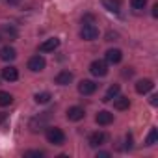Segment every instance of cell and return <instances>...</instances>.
Segmentation results:
<instances>
[{
  "label": "cell",
  "instance_id": "6da1fadb",
  "mask_svg": "<svg viewBox=\"0 0 158 158\" xmlns=\"http://www.w3.org/2000/svg\"><path fill=\"white\" fill-rule=\"evenodd\" d=\"M45 136H47L48 143H52V145H63V143H65V134H63V130L58 128V127H47Z\"/></svg>",
  "mask_w": 158,
  "mask_h": 158
},
{
  "label": "cell",
  "instance_id": "7a4b0ae2",
  "mask_svg": "<svg viewBox=\"0 0 158 158\" xmlns=\"http://www.w3.org/2000/svg\"><path fill=\"white\" fill-rule=\"evenodd\" d=\"M80 37H82L84 41H93V39L99 37V28H97L95 24H84V26L80 28Z\"/></svg>",
  "mask_w": 158,
  "mask_h": 158
},
{
  "label": "cell",
  "instance_id": "3957f363",
  "mask_svg": "<svg viewBox=\"0 0 158 158\" xmlns=\"http://www.w3.org/2000/svg\"><path fill=\"white\" fill-rule=\"evenodd\" d=\"M89 73H91L93 76H106V74H108V63L102 61V60H95V61H91V65H89Z\"/></svg>",
  "mask_w": 158,
  "mask_h": 158
},
{
  "label": "cell",
  "instance_id": "277c9868",
  "mask_svg": "<svg viewBox=\"0 0 158 158\" xmlns=\"http://www.w3.org/2000/svg\"><path fill=\"white\" fill-rule=\"evenodd\" d=\"M47 67V61H45V58L43 56H32L30 60H28V69L32 71V73H41L43 69Z\"/></svg>",
  "mask_w": 158,
  "mask_h": 158
},
{
  "label": "cell",
  "instance_id": "5b68a950",
  "mask_svg": "<svg viewBox=\"0 0 158 158\" xmlns=\"http://www.w3.org/2000/svg\"><path fill=\"white\" fill-rule=\"evenodd\" d=\"M95 121H97V125H101V127H108V125L114 123V114L108 112V110H101V112L95 115Z\"/></svg>",
  "mask_w": 158,
  "mask_h": 158
},
{
  "label": "cell",
  "instance_id": "8992f818",
  "mask_svg": "<svg viewBox=\"0 0 158 158\" xmlns=\"http://www.w3.org/2000/svg\"><path fill=\"white\" fill-rule=\"evenodd\" d=\"M78 91H80L82 95H93L97 91V84L93 80H82L80 84H78Z\"/></svg>",
  "mask_w": 158,
  "mask_h": 158
},
{
  "label": "cell",
  "instance_id": "52a82bcc",
  "mask_svg": "<svg viewBox=\"0 0 158 158\" xmlns=\"http://www.w3.org/2000/svg\"><path fill=\"white\" fill-rule=\"evenodd\" d=\"M2 78H4L6 82H15V80H19V71H17V67H13V65L4 67V69H2Z\"/></svg>",
  "mask_w": 158,
  "mask_h": 158
},
{
  "label": "cell",
  "instance_id": "ba28073f",
  "mask_svg": "<svg viewBox=\"0 0 158 158\" xmlns=\"http://www.w3.org/2000/svg\"><path fill=\"white\" fill-rule=\"evenodd\" d=\"M84 115H86V112H84L82 106H71L67 110V119L69 121H80V119H84Z\"/></svg>",
  "mask_w": 158,
  "mask_h": 158
},
{
  "label": "cell",
  "instance_id": "9c48e42d",
  "mask_svg": "<svg viewBox=\"0 0 158 158\" xmlns=\"http://www.w3.org/2000/svg\"><path fill=\"white\" fill-rule=\"evenodd\" d=\"M58 47H60V39L58 37H50V39H47V41H43L39 45V52H54Z\"/></svg>",
  "mask_w": 158,
  "mask_h": 158
},
{
  "label": "cell",
  "instance_id": "30bf717a",
  "mask_svg": "<svg viewBox=\"0 0 158 158\" xmlns=\"http://www.w3.org/2000/svg\"><path fill=\"white\" fill-rule=\"evenodd\" d=\"M152 88H154V84H152V80H149V78H143V80L136 82V93H139V95L149 93Z\"/></svg>",
  "mask_w": 158,
  "mask_h": 158
},
{
  "label": "cell",
  "instance_id": "8fae6325",
  "mask_svg": "<svg viewBox=\"0 0 158 158\" xmlns=\"http://www.w3.org/2000/svg\"><path fill=\"white\" fill-rule=\"evenodd\" d=\"M106 141V134L104 132H93V134H89V138H88V143H89V147H101L102 143Z\"/></svg>",
  "mask_w": 158,
  "mask_h": 158
},
{
  "label": "cell",
  "instance_id": "7c38bea8",
  "mask_svg": "<svg viewBox=\"0 0 158 158\" xmlns=\"http://www.w3.org/2000/svg\"><path fill=\"white\" fill-rule=\"evenodd\" d=\"M15 58H17V50L13 47L6 45V47L0 48V60H2V61H13Z\"/></svg>",
  "mask_w": 158,
  "mask_h": 158
},
{
  "label": "cell",
  "instance_id": "4fadbf2b",
  "mask_svg": "<svg viewBox=\"0 0 158 158\" xmlns=\"http://www.w3.org/2000/svg\"><path fill=\"white\" fill-rule=\"evenodd\" d=\"M54 82H56L58 86H67V84H71V82H73V73H69V71L58 73L56 78H54Z\"/></svg>",
  "mask_w": 158,
  "mask_h": 158
},
{
  "label": "cell",
  "instance_id": "5bb4252c",
  "mask_svg": "<svg viewBox=\"0 0 158 158\" xmlns=\"http://www.w3.org/2000/svg\"><path fill=\"white\" fill-rule=\"evenodd\" d=\"M123 60V52L119 48H110L106 50V61L108 63H119Z\"/></svg>",
  "mask_w": 158,
  "mask_h": 158
},
{
  "label": "cell",
  "instance_id": "9a60e30c",
  "mask_svg": "<svg viewBox=\"0 0 158 158\" xmlns=\"http://www.w3.org/2000/svg\"><path fill=\"white\" fill-rule=\"evenodd\" d=\"M102 6L110 13H119L121 11V2H119V0H102Z\"/></svg>",
  "mask_w": 158,
  "mask_h": 158
},
{
  "label": "cell",
  "instance_id": "2e32d148",
  "mask_svg": "<svg viewBox=\"0 0 158 158\" xmlns=\"http://www.w3.org/2000/svg\"><path fill=\"white\" fill-rule=\"evenodd\" d=\"M119 91H121V88H119L117 84L110 86V88H108V91H106V93H104V97H102V102H110V101H114V99L119 95Z\"/></svg>",
  "mask_w": 158,
  "mask_h": 158
},
{
  "label": "cell",
  "instance_id": "e0dca14e",
  "mask_svg": "<svg viewBox=\"0 0 158 158\" xmlns=\"http://www.w3.org/2000/svg\"><path fill=\"white\" fill-rule=\"evenodd\" d=\"M128 106H130V99H128V97L117 95V97L114 99V108H115V110H128Z\"/></svg>",
  "mask_w": 158,
  "mask_h": 158
},
{
  "label": "cell",
  "instance_id": "ac0fdd59",
  "mask_svg": "<svg viewBox=\"0 0 158 158\" xmlns=\"http://www.w3.org/2000/svg\"><path fill=\"white\" fill-rule=\"evenodd\" d=\"M47 119H48V112H45L41 117H35V119H32V123H30V128H32V132H37V130H41L39 127H43V125L47 123Z\"/></svg>",
  "mask_w": 158,
  "mask_h": 158
},
{
  "label": "cell",
  "instance_id": "d6986e66",
  "mask_svg": "<svg viewBox=\"0 0 158 158\" xmlns=\"http://www.w3.org/2000/svg\"><path fill=\"white\" fill-rule=\"evenodd\" d=\"M50 99H52V95H50L48 91H41V93H35V97H34V101H35L37 104H47V102H50Z\"/></svg>",
  "mask_w": 158,
  "mask_h": 158
},
{
  "label": "cell",
  "instance_id": "ffe728a7",
  "mask_svg": "<svg viewBox=\"0 0 158 158\" xmlns=\"http://www.w3.org/2000/svg\"><path fill=\"white\" fill-rule=\"evenodd\" d=\"M13 102V95L8 91H0V106H10Z\"/></svg>",
  "mask_w": 158,
  "mask_h": 158
},
{
  "label": "cell",
  "instance_id": "44dd1931",
  "mask_svg": "<svg viewBox=\"0 0 158 158\" xmlns=\"http://www.w3.org/2000/svg\"><path fill=\"white\" fill-rule=\"evenodd\" d=\"M156 141H158V130L152 127V128L149 130V136H147V139H145V145H149V147H151V145H154Z\"/></svg>",
  "mask_w": 158,
  "mask_h": 158
},
{
  "label": "cell",
  "instance_id": "7402d4cb",
  "mask_svg": "<svg viewBox=\"0 0 158 158\" xmlns=\"http://www.w3.org/2000/svg\"><path fill=\"white\" fill-rule=\"evenodd\" d=\"M0 32H2L6 37H10V39H15L17 37V30L11 28V26H2V28H0Z\"/></svg>",
  "mask_w": 158,
  "mask_h": 158
},
{
  "label": "cell",
  "instance_id": "603a6c76",
  "mask_svg": "<svg viewBox=\"0 0 158 158\" xmlns=\"http://www.w3.org/2000/svg\"><path fill=\"white\" fill-rule=\"evenodd\" d=\"M130 6L134 10H143L147 6V0H130Z\"/></svg>",
  "mask_w": 158,
  "mask_h": 158
},
{
  "label": "cell",
  "instance_id": "cb8c5ba5",
  "mask_svg": "<svg viewBox=\"0 0 158 158\" xmlns=\"http://www.w3.org/2000/svg\"><path fill=\"white\" fill-rule=\"evenodd\" d=\"M43 154H45L43 151H26V152H24L26 158H41Z\"/></svg>",
  "mask_w": 158,
  "mask_h": 158
},
{
  "label": "cell",
  "instance_id": "d4e9b609",
  "mask_svg": "<svg viewBox=\"0 0 158 158\" xmlns=\"http://www.w3.org/2000/svg\"><path fill=\"white\" fill-rule=\"evenodd\" d=\"M125 147H127V149H132V136H130V134L127 136V145H125Z\"/></svg>",
  "mask_w": 158,
  "mask_h": 158
},
{
  "label": "cell",
  "instance_id": "484cf974",
  "mask_svg": "<svg viewBox=\"0 0 158 158\" xmlns=\"http://www.w3.org/2000/svg\"><path fill=\"white\" fill-rule=\"evenodd\" d=\"M97 156H101V158H108V156H110V152H108V151H99V152H97Z\"/></svg>",
  "mask_w": 158,
  "mask_h": 158
},
{
  "label": "cell",
  "instance_id": "4316f807",
  "mask_svg": "<svg viewBox=\"0 0 158 158\" xmlns=\"http://www.w3.org/2000/svg\"><path fill=\"white\" fill-rule=\"evenodd\" d=\"M152 17H158V4L152 6Z\"/></svg>",
  "mask_w": 158,
  "mask_h": 158
},
{
  "label": "cell",
  "instance_id": "83f0119b",
  "mask_svg": "<svg viewBox=\"0 0 158 158\" xmlns=\"http://www.w3.org/2000/svg\"><path fill=\"white\" fill-rule=\"evenodd\" d=\"M156 102H158V95H152V97H151V104L156 106Z\"/></svg>",
  "mask_w": 158,
  "mask_h": 158
},
{
  "label": "cell",
  "instance_id": "f1b7e54d",
  "mask_svg": "<svg viewBox=\"0 0 158 158\" xmlns=\"http://www.w3.org/2000/svg\"><path fill=\"white\" fill-rule=\"evenodd\" d=\"M21 0H8V4H19Z\"/></svg>",
  "mask_w": 158,
  "mask_h": 158
}]
</instances>
